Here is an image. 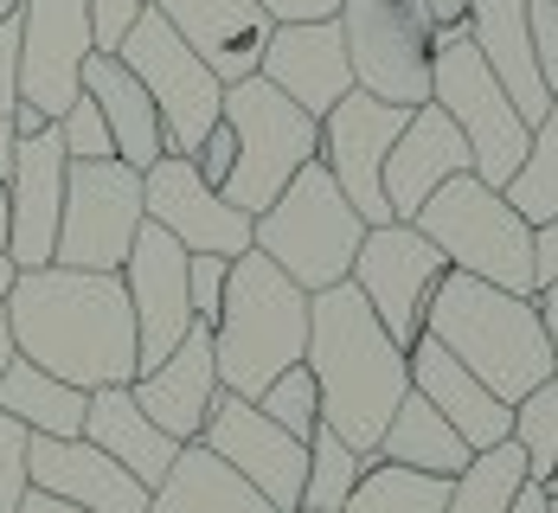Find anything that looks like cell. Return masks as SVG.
Listing matches in <instances>:
<instances>
[{
    "label": "cell",
    "instance_id": "cell-35",
    "mask_svg": "<svg viewBox=\"0 0 558 513\" xmlns=\"http://www.w3.org/2000/svg\"><path fill=\"white\" fill-rule=\"evenodd\" d=\"M513 443L526 456V481L546 488L558 468V379H546L539 392H526L513 404Z\"/></svg>",
    "mask_w": 558,
    "mask_h": 513
},
{
    "label": "cell",
    "instance_id": "cell-12",
    "mask_svg": "<svg viewBox=\"0 0 558 513\" xmlns=\"http://www.w3.org/2000/svg\"><path fill=\"white\" fill-rule=\"evenodd\" d=\"M444 277H449L444 251H437L417 225L391 219V225L366 231V244H360V257H353V277H347V283L366 295V308L379 315V328L411 353L417 334H424V308H430V295H437Z\"/></svg>",
    "mask_w": 558,
    "mask_h": 513
},
{
    "label": "cell",
    "instance_id": "cell-8",
    "mask_svg": "<svg viewBox=\"0 0 558 513\" xmlns=\"http://www.w3.org/2000/svg\"><path fill=\"white\" fill-rule=\"evenodd\" d=\"M430 103L462 129L469 161H475V180H488V186L501 193L507 180L520 173V161H526L533 129L520 122L513 97L501 90V77L482 64V52L469 46L462 26L437 33V52H430Z\"/></svg>",
    "mask_w": 558,
    "mask_h": 513
},
{
    "label": "cell",
    "instance_id": "cell-42",
    "mask_svg": "<svg viewBox=\"0 0 558 513\" xmlns=\"http://www.w3.org/2000/svg\"><path fill=\"white\" fill-rule=\"evenodd\" d=\"M186 161H193V168L206 173V186L219 193V186H225V173H231V161H238V135H231V122H225V115H219V129H213V135L199 142V155H186Z\"/></svg>",
    "mask_w": 558,
    "mask_h": 513
},
{
    "label": "cell",
    "instance_id": "cell-13",
    "mask_svg": "<svg viewBox=\"0 0 558 513\" xmlns=\"http://www.w3.org/2000/svg\"><path fill=\"white\" fill-rule=\"evenodd\" d=\"M90 39V0H20V103L46 122L84 97Z\"/></svg>",
    "mask_w": 558,
    "mask_h": 513
},
{
    "label": "cell",
    "instance_id": "cell-16",
    "mask_svg": "<svg viewBox=\"0 0 558 513\" xmlns=\"http://www.w3.org/2000/svg\"><path fill=\"white\" fill-rule=\"evenodd\" d=\"M142 206H148V225L186 244V257H244L257 231V219H244L225 193H213L186 155H161L142 173Z\"/></svg>",
    "mask_w": 558,
    "mask_h": 513
},
{
    "label": "cell",
    "instance_id": "cell-22",
    "mask_svg": "<svg viewBox=\"0 0 558 513\" xmlns=\"http://www.w3.org/2000/svg\"><path fill=\"white\" fill-rule=\"evenodd\" d=\"M26 475H33L39 494H58V501H71V508H84V513H148V501H155L122 462L104 456V450L84 443V437H71V443L33 437Z\"/></svg>",
    "mask_w": 558,
    "mask_h": 513
},
{
    "label": "cell",
    "instance_id": "cell-30",
    "mask_svg": "<svg viewBox=\"0 0 558 513\" xmlns=\"http://www.w3.org/2000/svg\"><path fill=\"white\" fill-rule=\"evenodd\" d=\"M84 411H90V392H77V386H64L52 372H39V366L20 359V353H13V366L0 372V417L26 424L33 437H58V443L84 437Z\"/></svg>",
    "mask_w": 558,
    "mask_h": 513
},
{
    "label": "cell",
    "instance_id": "cell-39",
    "mask_svg": "<svg viewBox=\"0 0 558 513\" xmlns=\"http://www.w3.org/2000/svg\"><path fill=\"white\" fill-rule=\"evenodd\" d=\"M225 277H231V257H193V264H186L193 321H219V308H225Z\"/></svg>",
    "mask_w": 558,
    "mask_h": 513
},
{
    "label": "cell",
    "instance_id": "cell-56",
    "mask_svg": "<svg viewBox=\"0 0 558 513\" xmlns=\"http://www.w3.org/2000/svg\"><path fill=\"white\" fill-rule=\"evenodd\" d=\"M302 513H308V508H302Z\"/></svg>",
    "mask_w": 558,
    "mask_h": 513
},
{
    "label": "cell",
    "instance_id": "cell-36",
    "mask_svg": "<svg viewBox=\"0 0 558 513\" xmlns=\"http://www.w3.org/2000/svg\"><path fill=\"white\" fill-rule=\"evenodd\" d=\"M257 411H264L270 424H282L295 443H315V430H322V392H315L308 359H302V366H289V372H277V379L264 386Z\"/></svg>",
    "mask_w": 558,
    "mask_h": 513
},
{
    "label": "cell",
    "instance_id": "cell-49",
    "mask_svg": "<svg viewBox=\"0 0 558 513\" xmlns=\"http://www.w3.org/2000/svg\"><path fill=\"white\" fill-rule=\"evenodd\" d=\"M507 513H553V501H546V488H539V481H526V488H520V501H513Z\"/></svg>",
    "mask_w": 558,
    "mask_h": 513
},
{
    "label": "cell",
    "instance_id": "cell-18",
    "mask_svg": "<svg viewBox=\"0 0 558 513\" xmlns=\"http://www.w3.org/2000/svg\"><path fill=\"white\" fill-rule=\"evenodd\" d=\"M64 173H71V155H64L58 129L20 135V155H13V173H7V257L20 270H46L58 257Z\"/></svg>",
    "mask_w": 558,
    "mask_h": 513
},
{
    "label": "cell",
    "instance_id": "cell-9",
    "mask_svg": "<svg viewBox=\"0 0 558 513\" xmlns=\"http://www.w3.org/2000/svg\"><path fill=\"white\" fill-rule=\"evenodd\" d=\"M340 39L353 64V90L398 103V110H424L430 103V52H437V26L424 13V0H340Z\"/></svg>",
    "mask_w": 558,
    "mask_h": 513
},
{
    "label": "cell",
    "instance_id": "cell-38",
    "mask_svg": "<svg viewBox=\"0 0 558 513\" xmlns=\"http://www.w3.org/2000/svg\"><path fill=\"white\" fill-rule=\"evenodd\" d=\"M26 450H33V430L13 424V417H0V513H20V501L33 494Z\"/></svg>",
    "mask_w": 558,
    "mask_h": 513
},
{
    "label": "cell",
    "instance_id": "cell-2",
    "mask_svg": "<svg viewBox=\"0 0 558 513\" xmlns=\"http://www.w3.org/2000/svg\"><path fill=\"white\" fill-rule=\"evenodd\" d=\"M308 372L322 392V424L373 462L391 411L411 392V359L353 283L322 289L308 302Z\"/></svg>",
    "mask_w": 558,
    "mask_h": 513
},
{
    "label": "cell",
    "instance_id": "cell-26",
    "mask_svg": "<svg viewBox=\"0 0 558 513\" xmlns=\"http://www.w3.org/2000/svg\"><path fill=\"white\" fill-rule=\"evenodd\" d=\"M84 443H97L104 456H116L148 494L168 481V468L180 462V443H173L168 430L135 404L129 386H104V392H90V411H84Z\"/></svg>",
    "mask_w": 558,
    "mask_h": 513
},
{
    "label": "cell",
    "instance_id": "cell-45",
    "mask_svg": "<svg viewBox=\"0 0 558 513\" xmlns=\"http://www.w3.org/2000/svg\"><path fill=\"white\" fill-rule=\"evenodd\" d=\"M539 302V321H546V341H553V379H558V283L533 295Z\"/></svg>",
    "mask_w": 558,
    "mask_h": 513
},
{
    "label": "cell",
    "instance_id": "cell-40",
    "mask_svg": "<svg viewBox=\"0 0 558 513\" xmlns=\"http://www.w3.org/2000/svg\"><path fill=\"white\" fill-rule=\"evenodd\" d=\"M526 26H533V64L546 77V97L558 103V0H526Z\"/></svg>",
    "mask_w": 558,
    "mask_h": 513
},
{
    "label": "cell",
    "instance_id": "cell-25",
    "mask_svg": "<svg viewBox=\"0 0 558 513\" xmlns=\"http://www.w3.org/2000/svg\"><path fill=\"white\" fill-rule=\"evenodd\" d=\"M469 46L482 52V64L501 77V90L513 97V110L526 129H539V115L553 110L546 97V77L533 64V26H526V0H469V20H462Z\"/></svg>",
    "mask_w": 558,
    "mask_h": 513
},
{
    "label": "cell",
    "instance_id": "cell-51",
    "mask_svg": "<svg viewBox=\"0 0 558 513\" xmlns=\"http://www.w3.org/2000/svg\"><path fill=\"white\" fill-rule=\"evenodd\" d=\"M13 277H20V264H13V257H0V302L13 295Z\"/></svg>",
    "mask_w": 558,
    "mask_h": 513
},
{
    "label": "cell",
    "instance_id": "cell-17",
    "mask_svg": "<svg viewBox=\"0 0 558 513\" xmlns=\"http://www.w3.org/2000/svg\"><path fill=\"white\" fill-rule=\"evenodd\" d=\"M186 244L168 237L161 225H142L129 264L116 270L129 289V308H135V353H142V372H155L173 346L186 341L193 328V295H186Z\"/></svg>",
    "mask_w": 558,
    "mask_h": 513
},
{
    "label": "cell",
    "instance_id": "cell-44",
    "mask_svg": "<svg viewBox=\"0 0 558 513\" xmlns=\"http://www.w3.org/2000/svg\"><path fill=\"white\" fill-rule=\"evenodd\" d=\"M533 283H539V289L558 283V219L533 225Z\"/></svg>",
    "mask_w": 558,
    "mask_h": 513
},
{
    "label": "cell",
    "instance_id": "cell-10",
    "mask_svg": "<svg viewBox=\"0 0 558 513\" xmlns=\"http://www.w3.org/2000/svg\"><path fill=\"white\" fill-rule=\"evenodd\" d=\"M116 58L155 97L161 129H168V155H199V142L219 129V115H225V84L199 64V52L173 33L155 7H142V20L129 26V39H122Z\"/></svg>",
    "mask_w": 558,
    "mask_h": 513
},
{
    "label": "cell",
    "instance_id": "cell-11",
    "mask_svg": "<svg viewBox=\"0 0 558 513\" xmlns=\"http://www.w3.org/2000/svg\"><path fill=\"white\" fill-rule=\"evenodd\" d=\"M142 225H148L142 173L129 161H71L52 264H64V270H122Z\"/></svg>",
    "mask_w": 558,
    "mask_h": 513
},
{
    "label": "cell",
    "instance_id": "cell-29",
    "mask_svg": "<svg viewBox=\"0 0 558 513\" xmlns=\"http://www.w3.org/2000/svg\"><path fill=\"white\" fill-rule=\"evenodd\" d=\"M373 462H398V468H417V475H462L469 462H475V450L456 437L444 424V411L430 399H417V392H404V404L391 411L386 437H379V456Z\"/></svg>",
    "mask_w": 558,
    "mask_h": 513
},
{
    "label": "cell",
    "instance_id": "cell-19",
    "mask_svg": "<svg viewBox=\"0 0 558 513\" xmlns=\"http://www.w3.org/2000/svg\"><path fill=\"white\" fill-rule=\"evenodd\" d=\"M148 7L199 52V64L219 77L225 90L244 84V77H257L264 46L277 33V20L257 0H148Z\"/></svg>",
    "mask_w": 558,
    "mask_h": 513
},
{
    "label": "cell",
    "instance_id": "cell-47",
    "mask_svg": "<svg viewBox=\"0 0 558 513\" xmlns=\"http://www.w3.org/2000/svg\"><path fill=\"white\" fill-rule=\"evenodd\" d=\"M13 155H20V129H13V115H0V180L13 173Z\"/></svg>",
    "mask_w": 558,
    "mask_h": 513
},
{
    "label": "cell",
    "instance_id": "cell-46",
    "mask_svg": "<svg viewBox=\"0 0 558 513\" xmlns=\"http://www.w3.org/2000/svg\"><path fill=\"white\" fill-rule=\"evenodd\" d=\"M424 13H430V26L449 33V26H462L469 20V0H424Z\"/></svg>",
    "mask_w": 558,
    "mask_h": 513
},
{
    "label": "cell",
    "instance_id": "cell-23",
    "mask_svg": "<svg viewBox=\"0 0 558 513\" xmlns=\"http://www.w3.org/2000/svg\"><path fill=\"white\" fill-rule=\"evenodd\" d=\"M456 173H475L462 129H456L437 103L411 110L404 135L391 142V155H386V206H391V219H404V225H411V219L430 206V193L449 186Z\"/></svg>",
    "mask_w": 558,
    "mask_h": 513
},
{
    "label": "cell",
    "instance_id": "cell-37",
    "mask_svg": "<svg viewBox=\"0 0 558 513\" xmlns=\"http://www.w3.org/2000/svg\"><path fill=\"white\" fill-rule=\"evenodd\" d=\"M52 129H58V142H64V155H71V161H116L110 122H104V110H97L90 97H77Z\"/></svg>",
    "mask_w": 558,
    "mask_h": 513
},
{
    "label": "cell",
    "instance_id": "cell-24",
    "mask_svg": "<svg viewBox=\"0 0 558 513\" xmlns=\"http://www.w3.org/2000/svg\"><path fill=\"white\" fill-rule=\"evenodd\" d=\"M411 359V392L417 399H430L437 411H444V424L482 456V450H495V443H507L513 437V404H501L449 346H437L430 334H417V346L404 353Z\"/></svg>",
    "mask_w": 558,
    "mask_h": 513
},
{
    "label": "cell",
    "instance_id": "cell-33",
    "mask_svg": "<svg viewBox=\"0 0 558 513\" xmlns=\"http://www.w3.org/2000/svg\"><path fill=\"white\" fill-rule=\"evenodd\" d=\"M501 199L526 219V225L558 219V103L539 115V129H533V142H526V161H520V173L501 186Z\"/></svg>",
    "mask_w": 558,
    "mask_h": 513
},
{
    "label": "cell",
    "instance_id": "cell-21",
    "mask_svg": "<svg viewBox=\"0 0 558 513\" xmlns=\"http://www.w3.org/2000/svg\"><path fill=\"white\" fill-rule=\"evenodd\" d=\"M264 84H277L295 110H308L315 122L335 110L340 97L353 90V64H347V39H340V20H315V26H277L264 64H257Z\"/></svg>",
    "mask_w": 558,
    "mask_h": 513
},
{
    "label": "cell",
    "instance_id": "cell-20",
    "mask_svg": "<svg viewBox=\"0 0 558 513\" xmlns=\"http://www.w3.org/2000/svg\"><path fill=\"white\" fill-rule=\"evenodd\" d=\"M129 392H135V404L168 430L180 450L199 443V430H206V417H213V399L225 392L219 359H213V321H193L186 341L173 346L155 372H142Z\"/></svg>",
    "mask_w": 558,
    "mask_h": 513
},
{
    "label": "cell",
    "instance_id": "cell-3",
    "mask_svg": "<svg viewBox=\"0 0 558 513\" xmlns=\"http://www.w3.org/2000/svg\"><path fill=\"white\" fill-rule=\"evenodd\" d=\"M424 334L449 346L501 404H520L553 379V341L539 321L533 295H507L495 283H475L462 270H449L430 308H424Z\"/></svg>",
    "mask_w": 558,
    "mask_h": 513
},
{
    "label": "cell",
    "instance_id": "cell-4",
    "mask_svg": "<svg viewBox=\"0 0 558 513\" xmlns=\"http://www.w3.org/2000/svg\"><path fill=\"white\" fill-rule=\"evenodd\" d=\"M308 289L289 283L277 264L251 244L244 257H231L225 277V308L213 321V359H219V386L238 399H264V386L308 359Z\"/></svg>",
    "mask_w": 558,
    "mask_h": 513
},
{
    "label": "cell",
    "instance_id": "cell-1",
    "mask_svg": "<svg viewBox=\"0 0 558 513\" xmlns=\"http://www.w3.org/2000/svg\"><path fill=\"white\" fill-rule=\"evenodd\" d=\"M7 328H13L20 359H33L39 372H52L77 392L142 379L135 308L116 270H64V264L20 270L7 295Z\"/></svg>",
    "mask_w": 558,
    "mask_h": 513
},
{
    "label": "cell",
    "instance_id": "cell-52",
    "mask_svg": "<svg viewBox=\"0 0 558 513\" xmlns=\"http://www.w3.org/2000/svg\"><path fill=\"white\" fill-rule=\"evenodd\" d=\"M0 257H7V180H0Z\"/></svg>",
    "mask_w": 558,
    "mask_h": 513
},
{
    "label": "cell",
    "instance_id": "cell-41",
    "mask_svg": "<svg viewBox=\"0 0 558 513\" xmlns=\"http://www.w3.org/2000/svg\"><path fill=\"white\" fill-rule=\"evenodd\" d=\"M142 7H148V0H90V39H97V52L104 58L122 52V39H129V26L142 20Z\"/></svg>",
    "mask_w": 558,
    "mask_h": 513
},
{
    "label": "cell",
    "instance_id": "cell-43",
    "mask_svg": "<svg viewBox=\"0 0 558 513\" xmlns=\"http://www.w3.org/2000/svg\"><path fill=\"white\" fill-rule=\"evenodd\" d=\"M277 26H315V20H335L340 0H257Z\"/></svg>",
    "mask_w": 558,
    "mask_h": 513
},
{
    "label": "cell",
    "instance_id": "cell-5",
    "mask_svg": "<svg viewBox=\"0 0 558 513\" xmlns=\"http://www.w3.org/2000/svg\"><path fill=\"white\" fill-rule=\"evenodd\" d=\"M251 244L277 264L289 283H302L308 295H322V289H340L353 277V257H360V244H366V219L347 206V193L335 186V173L315 161V168L295 173L289 193L257 219Z\"/></svg>",
    "mask_w": 558,
    "mask_h": 513
},
{
    "label": "cell",
    "instance_id": "cell-48",
    "mask_svg": "<svg viewBox=\"0 0 558 513\" xmlns=\"http://www.w3.org/2000/svg\"><path fill=\"white\" fill-rule=\"evenodd\" d=\"M20 513H84V508H71V501H58V494H39V488H33V494L20 501Z\"/></svg>",
    "mask_w": 558,
    "mask_h": 513
},
{
    "label": "cell",
    "instance_id": "cell-15",
    "mask_svg": "<svg viewBox=\"0 0 558 513\" xmlns=\"http://www.w3.org/2000/svg\"><path fill=\"white\" fill-rule=\"evenodd\" d=\"M199 450H213L225 468H238L277 513L302 508V481H308V443H295L282 424H270L264 411L238 392L213 399V417L199 430Z\"/></svg>",
    "mask_w": 558,
    "mask_h": 513
},
{
    "label": "cell",
    "instance_id": "cell-6",
    "mask_svg": "<svg viewBox=\"0 0 558 513\" xmlns=\"http://www.w3.org/2000/svg\"><path fill=\"white\" fill-rule=\"evenodd\" d=\"M225 122L238 135V161H231L219 193L244 219H264L289 193V180L322 161V122L308 110H295L264 77H244V84L225 90Z\"/></svg>",
    "mask_w": 558,
    "mask_h": 513
},
{
    "label": "cell",
    "instance_id": "cell-53",
    "mask_svg": "<svg viewBox=\"0 0 558 513\" xmlns=\"http://www.w3.org/2000/svg\"><path fill=\"white\" fill-rule=\"evenodd\" d=\"M20 13V0H0V20H13Z\"/></svg>",
    "mask_w": 558,
    "mask_h": 513
},
{
    "label": "cell",
    "instance_id": "cell-34",
    "mask_svg": "<svg viewBox=\"0 0 558 513\" xmlns=\"http://www.w3.org/2000/svg\"><path fill=\"white\" fill-rule=\"evenodd\" d=\"M360 475H366V456H360V450H347L335 430L322 424V430H315V443H308L302 508H308V513H340V508H347V494L360 488ZM302 508H295V513H302Z\"/></svg>",
    "mask_w": 558,
    "mask_h": 513
},
{
    "label": "cell",
    "instance_id": "cell-7",
    "mask_svg": "<svg viewBox=\"0 0 558 513\" xmlns=\"http://www.w3.org/2000/svg\"><path fill=\"white\" fill-rule=\"evenodd\" d=\"M411 225L444 251L449 270H462L475 283H495L507 295H539V283H533V225L507 206L488 180L456 173L449 186L430 193V206Z\"/></svg>",
    "mask_w": 558,
    "mask_h": 513
},
{
    "label": "cell",
    "instance_id": "cell-55",
    "mask_svg": "<svg viewBox=\"0 0 558 513\" xmlns=\"http://www.w3.org/2000/svg\"><path fill=\"white\" fill-rule=\"evenodd\" d=\"M546 501H553V494H546ZM553 513H558V508H553Z\"/></svg>",
    "mask_w": 558,
    "mask_h": 513
},
{
    "label": "cell",
    "instance_id": "cell-14",
    "mask_svg": "<svg viewBox=\"0 0 558 513\" xmlns=\"http://www.w3.org/2000/svg\"><path fill=\"white\" fill-rule=\"evenodd\" d=\"M411 110L398 103H379L366 90H347L335 110L322 115V168L335 173V186L347 193V206L373 225H391V206H386V155L391 142L404 135Z\"/></svg>",
    "mask_w": 558,
    "mask_h": 513
},
{
    "label": "cell",
    "instance_id": "cell-54",
    "mask_svg": "<svg viewBox=\"0 0 558 513\" xmlns=\"http://www.w3.org/2000/svg\"><path fill=\"white\" fill-rule=\"evenodd\" d=\"M546 494H553V508H558V468H553V481H546Z\"/></svg>",
    "mask_w": 558,
    "mask_h": 513
},
{
    "label": "cell",
    "instance_id": "cell-31",
    "mask_svg": "<svg viewBox=\"0 0 558 513\" xmlns=\"http://www.w3.org/2000/svg\"><path fill=\"white\" fill-rule=\"evenodd\" d=\"M449 508V475H417L398 462H366L360 488L347 494L340 513H444Z\"/></svg>",
    "mask_w": 558,
    "mask_h": 513
},
{
    "label": "cell",
    "instance_id": "cell-50",
    "mask_svg": "<svg viewBox=\"0 0 558 513\" xmlns=\"http://www.w3.org/2000/svg\"><path fill=\"white\" fill-rule=\"evenodd\" d=\"M13 366V328H7V302H0V372Z\"/></svg>",
    "mask_w": 558,
    "mask_h": 513
},
{
    "label": "cell",
    "instance_id": "cell-27",
    "mask_svg": "<svg viewBox=\"0 0 558 513\" xmlns=\"http://www.w3.org/2000/svg\"><path fill=\"white\" fill-rule=\"evenodd\" d=\"M84 97H90V103L104 110V122H110L116 161H129L135 173H148L161 155H168L161 110H155V97L135 84V71H129L122 58L90 52V64H84Z\"/></svg>",
    "mask_w": 558,
    "mask_h": 513
},
{
    "label": "cell",
    "instance_id": "cell-32",
    "mask_svg": "<svg viewBox=\"0 0 558 513\" xmlns=\"http://www.w3.org/2000/svg\"><path fill=\"white\" fill-rule=\"evenodd\" d=\"M520 488H526V456H520V443L507 437V443L482 450V456L449 481V508L444 513H507L513 501H520Z\"/></svg>",
    "mask_w": 558,
    "mask_h": 513
},
{
    "label": "cell",
    "instance_id": "cell-28",
    "mask_svg": "<svg viewBox=\"0 0 558 513\" xmlns=\"http://www.w3.org/2000/svg\"><path fill=\"white\" fill-rule=\"evenodd\" d=\"M148 513H277L238 468H225L213 450H199V443H186L180 462L168 468V481L155 488V501Z\"/></svg>",
    "mask_w": 558,
    "mask_h": 513
}]
</instances>
